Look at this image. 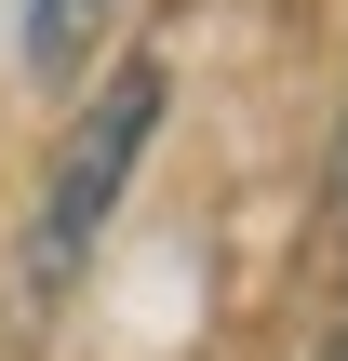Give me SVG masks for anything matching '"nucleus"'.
<instances>
[{
  "mask_svg": "<svg viewBox=\"0 0 348 361\" xmlns=\"http://www.w3.org/2000/svg\"><path fill=\"white\" fill-rule=\"evenodd\" d=\"M94 40H107V0H27V67L40 80H80Z\"/></svg>",
  "mask_w": 348,
  "mask_h": 361,
  "instance_id": "obj_2",
  "label": "nucleus"
},
{
  "mask_svg": "<svg viewBox=\"0 0 348 361\" xmlns=\"http://www.w3.org/2000/svg\"><path fill=\"white\" fill-rule=\"evenodd\" d=\"M148 134H161V54H121L107 80H94V121L54 147V174H40V214H27V308H54L80 268H94V241H107V214H121V188H134V161H148Z\"/></svg>",
  "mask_w": 348,
  "mask_h": 361,
  "instance_id": "obj_1",
  "label": "nucleus"
},
{
  "mask_svg": "<svg viewBox=\"0 0 348 361\" xmlns=\"http://www.w3.org/2000/svg\"><path fill=\"white\" fill-rule=\"evenodd\" d=\"M322 361H348V281H335V322H322Z\"/></svg>",
  "mask_w": 348,
  "mask_h": 361,
  "instance_id": "obj_4",
  "label": "nucleus"
},
{
  "mask_svg": "<svg viewBox=\"0 0 348 361\" xmlns=\"http://www.w3.org/2000/svg\"><path fill=\"white\" fill-rule=\"evenodd\" d=\"M322 214H335V241H348V134H335V174H322Z\"/></svg>",
  "mask_w": 348,
  "mask_h": 361,
  "instance_id": "obj_3",
  "label": "nucleus"
}]
</instances>
